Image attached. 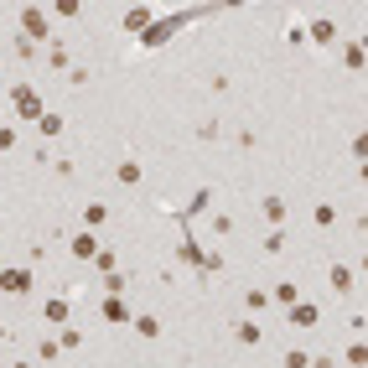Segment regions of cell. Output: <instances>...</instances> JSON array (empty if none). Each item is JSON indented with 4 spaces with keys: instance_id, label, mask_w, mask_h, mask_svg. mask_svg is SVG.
Here are the masks:
<instances>
[{
    "instance_id": "cell-1",
    "label": "cell",
    "mask_w": 368,
    "mask_h": 368,
    "mask_svg": "<svg viewBox=\"0 0 368 368\" xmlns=\"http://www.w3.org/2000/svg\"><path fill=\"white\" fill-rule=\"evenodd\" d=\"M203 16H213V11H177V16H156L151 21V32H140V52H156V47H166V42H172V36L182 32V26H187V21H203Z\"/></svg>"
},
{
    "instance_id": "cell-2",
    "label": "cell",
    "mask_w": 368,
    "mask_h": 368,
    "mask_svg": "<svg viewBox=\"0 0 368 368\" xmlns=\"http://www.w3.org/2000/svg\"><path fill=\"white\" fill-rule=\"evenodd\" d=\"M16 21H21V36H26V42H52V21H47V11L42 6H21L16 11Z\"/></svg>"
},
{
    "instance_id": "cell-3",
    "label": "cell",
    "mask_w": 368,
    "mask_h": 368,
    "mask_svg": "<svg viewBox=\"0 0 368 368\" xmlns=\"http://www.w3.org/2000/svg\"><path fill=\"white\" fill-rule=\"evenodd\" d=\"M32 265H6V270H0V291H6V296H26V291H32Z\"/></svg>"
},
{
    "instance_id": "cell-4",
    "label": "cell",
    "mask_w": 368,
    "mask_h": 368,
    "mask_svg": "<svg viewBox=\"0 0 368 368\" xmlns=\"http://www.w3.org/2000/svg\"><path fill=\"white\" fill-rule=\"evenodd\" d=\"M99 317L109 322V327H130L135 322V306H130L125 296H104V306H99Z\"/></svg>"
},
{
    "instance_id": "cell-5",
    "label": "cell",
    "mask_w": 368,
    "mask_h": 368,
    "mask_svg": "<svg viewBox=\"0 0 368 368\" xmlns=\"http://www.w3.org/2000/svg\"><path fill=\"white\" fill-rule=\"evenodd\" d=\"M259 207H265V218H270V229H285L291 223V203H285L280 192H270V197H259Z\"/></svg>"
},
{
    "instance_id": "cell-6",
    "label": "cell",
    "mask_w": 368,
    "mask_h": 368,
    "mask_svg": "<svg viewBox=\"0 0 368 368\" xmlns=\"http://www.w3.org/2000/svg\"><path fill=\"white\" fill-rule=\"evenodd\" d=\"M306 42L322 47V52H332V47H337V21H311V26H306Z\"/></svg>"
},
{
    "instance_id": "cell-7",
    "label": "cell",
    "mask_w": 368,
    "mask_h": 368,
    "mask_svg": "<svg viewBox=\"0 0 368 368\" xmlns=\"http://www.w3.org/2000/svg\"><path fill=\"white\" fill-rule=\"evenodd\" d=\"M151 21H156V11H151V6H130L120 26H125V36H140V32H151Z\"/></svg>"
},
{
    "instance_id": "cell-8",
    "label": "cell",
    "mask_w": 368,
    "mask_h": 368,
    "mask_svg": "<svg viewBox=\"0 0 368 368\" xmlns=\"http://www.w3.org/2000/svg\"><path fill=\"white\" fill-rule=\"evenodd\" d=\"M203 213H213V187H197V192H192V203L182 207L177 218H187V223H192V218H203Z\"/></svg>"
},
{
    "instance_id": "cell-9",
    "label": "cell",
    "mask_w": 368,
    "mask_h": 368,
    "mask_svg": "<svg viewBox=\"0 0 368 368\" xmlns=\"http://www.w3.org/2000/svg\"><path fill=\"white\" fill-rule=\"evenodd\" d=\"M327 285H332L337 296H348L353 285H358V270H353V265H332V270H327Z\"/></svg>"
},
{
    "instance_id": "cell-10",
    "label": "cell",
    "mask_w": 368,
    "mask_h": 368,
    "mask_svg": "<svg viewBox=\"0 0 368 368\" xmlns=\"http://www.w3.org/2000/svg\"><path fill=\"white\" fill-rule=\"evenodd\" d=\"M68 254H73V259H94V254H99V239H94L88 229H78L73 244H68Z\"/></svg>"
},
{
    "instance_id": "cell-11",
    "label": "cell",
    "mask_w": 368,
    "mask_h": 368,
    "mask_svg": "<svg viewBox=\"0 0 368 368\" xmlns=\"http://www.w3.org/2000/svg\"><path fill=\"white\" fill-rule=\"evenodd\" d=\"M233 343L259 348V343H265V327H259V322H233Z\"/></svg>"
},
{
    "instance_id": "cell-12",
    "label": "cell",
    "mask_w": 368,
    "mask_h": 368,
    "mask_svg": "<svg viewBox=\"0 0 368 368\" xmlns=\"http://www.w3.org/2000/svg\"><path fill=\"white\" fill-rule=\"evenodd\" d=\"M114 182H120V187H140V182H146V166L140 161H120L114 166Z\"/></svg>"
},
{
    "instance_id": "cell-13",
    "label": "cell",
    "mask_w": 368,
    "mask_h": 368,
    "mask_svg": "<svg viewBox=\"0 0 368 368\" xmlns=\"http://www.w3.org/2000/svg\"><path fill=\"white\" fill-rule=\"evenodd\" d=\"M285 311H291V327H317L322 322V311L311 306V301H296V306H285Z\"/></svg>"
},
{
    "instance_id": "cell-14",
    "label": "cell",
    "mask_w": 368,
    "mask_h": 368,
    "mask_svg": "<svg viewBox=\"0 0 368 368\" xmlns=\"http://www.w3.org/2000/svg\"><path fill=\"white\" fill-rule=\"evenodd\" d=\"M130 327H135V337H146V343H156V337H161V322H156L151 311H135V322H130Z\"/></svg>"
},
{
    "instance_id": "cell-15",
    "label": "cell",
    "mask_w": 368,
    "mask_h": 368,
    "mask_svg": "<svg viewBox=\"0 0 368 368\" xmlns=\"http://www.w3.org/2000/svg\"><path fill=\"white\" fill-rule=\"evenodd\" d=\"M42 317H47L52 327H68V296H52L47 306H42Z\"/></svg>"
},
{
    "instance_id": "cell-16",
    "label": "cell",
    "mask_w": 368,
    "mask_h": 368,
    "mask_svg": "<svg viewBox=\"0 0 368 368\" xmlns=\"http://www.w3.org/2000/svg\"><path fill=\"white\" fill-rule=\"evenodd\" d=\"M192 135H197V140H203V146H213V140H223V120H218V114H207V120H203V125H197V130H192Z\"/></svg>"
},
{
    "instance_id": "cell-17",
    "label": "cell",
    "mask_w": 368,
    "mask_h": 368,
    "mask_svg": "<svg viewBox=\"0 0 368 368\" xmlns=\"http://www.w3.org/2000/svg\"><path fill=\"white\" fill-rule=\"evenodd\" d=\"M36 135H62V130H68V120H62V114H36Z\"/></svg>"
},
{
    "instance_id": "cell-18",
    "label": "cell",
    "mask_w": 368,
    "mask_h": 368,
    "mask_svg": "<svg viewBox=\"0 0 368 368\" xmlns=\"http://www.w3.org/2000/svg\"><path fill=\"white\" fill-rule=\"evenodd\" d=\"M270 301H275V306H296V301H301V291H296L291 280H280V285L270 291Z\"/></svg>"
},
{
    "instance_id": "cell-19",
    "label": "cell",
    "mask_w": 368,
    "mask_h": 368,
    "mask_svg": "<svg viewBox=\"0 0 368 368\" xmlns=\"http://www.w3.org/2000/svg\"><path fill=\"white\" fill-rule=\"evenodd\" d=\"M285 244H291V233H285V229H270L259 249H265V254H285Z\"/></svg>"
},
{
    "instance_id": "cell-20",
    "label": "cell",
    "mask_w": 368,
    "mask_h": 368,
    "mask_svg": "<svg viewBox=\"0 0 368 368\" xmlns=\"http://www.w3.org/2000/svg\"><path fill=\"white\" fill-rule=\"evenodd\" d=\"M104 218H109V207H104V203H83V229H88V233H94Z\"/></svg>"
},
{
    "instance_id": "cell-21",
    "label": "cell",
    "mask_w": 368,
    "mask_h": 368,
    "mask_svg": "<svg viewBox=\"0 0 368 368\" xmlns=\"http://www.w3.org/2000/svg\"><path fill=\"white\" fill-rule=\"evenodd\" d=\"M36 358H42V363H57V358H62L57 337H36Z\"/></svg>"
},
{
    "instance_id": "cell-22",
    "label": "cell",
    "mask_w": 368,
    "mask_h": 368,
    "mask_svg": "<svg viewBox=\"0 0 368 368\" xmlns=\"http://www.w3.org/2000/svg\"><path fill=\"white\" fill-rule=\"evenodd\" d=\"M57 348L62 353H78V348H83V332H78V327H62V332H57Z\"/></svg>"
},
{
    "instance_id": "cell-23",
    "label": "cell",
    "mask_w": 368,
    "mask_h": 368,
    "mask_svg": "<svg viewBox=\"0 0 368 368\" xmlns=\"http://www.w3.org/2000/svg\"><path fill=\"white\" fill-rule=\"evenodd\" d=\"M244 306H249V311H265V306H270V291H259V285H249V291H244Z\"/></svg>"
},
{
    "instance_id": "cell-24",
    "label": "cell",
    "mask_w": 368,
    "mask_h": 368,
    "mask_svg": "<svg viewBox=\"0 0 368 368\" xmlns=\"http://www.w3.org/2000/svg\"><path fill=\"white\" fill-rule=\"evenodd\" d=\"M311 223H317V229H332V223H337V207H332V203H317V213H311Z\"/></svg>"
},
{
    "instance_id": "cell-25",
    "label": "cell",
    "mask_w": 368,
    "mask_h": 368,
    "mask_svg": "<svg viewBox=\"0 0 368 368\" xmlns=\"http://www.w3.org/2000/svg\"><path fill=\"white\" fill-rule=\"evenodd\" d=\"M47 62H52V68H68V47H62L57 36H52V42H47Z\"/></svg>"
},
{
    "instance_id": "cell-26",
    "label": "cell",
    "mask_w": 368,
    "mask_h": 368,
    "mask_svg": "<svg viewBox=\"0 0 368 368\" xmlns=\"http://www.w3.org/2000/svg\"><path fill=\"white\" fill-rule=\"evenodd\" d=\"M125 285H130V280H125L120 270H109V275H104V296H125Z\"/></svg>"
},
{
    "instance_id": "cell-27",
    "label": "cell",
    "mask_w": 368,
    "mask_h": 368,
    "mask_svg": "<svg viewBox=\"0 0 368 368\" xmlns=\"http://www.w3.org/2000/svg\"><path fill=\"white\" fill-rule=\"evenodd\" d=\"M114 265H120V254H114V249H99V254H94V270H99V275H109Z\"/></svg>"
},
{
    "instance_id": "cell-28",
    "label": "cell",
    "mask_w": 368,
    "mask_h": 368,
    "mask_svg": "<svg viewBox=\"0 0 368 368\" xmlns=\"http://www.w3.org/2000/svg\"><path fill=\"white\" fill-rule=\"evenodd\" d=\"M207 229L223 239V233H233V218H229V213H207Z\"/></svg>"
},
{
    "instance_id": "cell-29",
    "label": "cell",
    "mask_w": 368,
    "mask_h": 368,
    "mask_svg": "<svg viewBox=\"0 0 368 368\" xmlns=\"http://www.w3.org/2000/svg\"><path fill=\"white\" fill-rule=\"evenodd\" d=\"M343 62H348L353 73H358V68H363V47H358V42H348V47H343Z\"/></svg>"
},
{
    "instance_id": "cell-30",
    "label": "cell",
    "mask_w": 368,
    "mask_h": 368,
    "mask_svg": "<svg viewBox=\"0 0 368 368\" xmlns=\"http://www.w3.org/2000/svg\"><path fill=\"white\" fill-rule=\"evenodd\" d=\"M47 166H52V172H57V177H73V172H78V166L68 161V156H52V161H47Z\"/></svg>"
},
{
    "instance_id": "cell-31",
    "label": "cell",
    "mask_w": 368,
    "mask_h": 368,
    "mask_svg": "<svg viewBox=\"0 0 368 368\" xmlns=\"http://www.w3.org/2000/svg\"><path fill=\"white\" fill-rule=\"evenodd\" d=\"M306 363H311V353H301V348L285 353V368H306Z\"/></svg>"
},
{
    "instance_id": "cell-32",
    "label": "cell",
    "mask_w": 368,
    "mask_h": 368,
    "mask_svg": "<svg viewBox=\"0 0 368 368\" xmlns=\"http://www.w3.org/2000/svg\"><path fill=\"white\" fill-rule=\"evenodd\" d=\"M348 363H353V368H363V363H368V348H363V343H353V348H348Z\"/></svg>"
},
{
    "instance_id": "cell-33",
    "label": "cell",
    "mask_w": 368,
    "mask_h": 368,
    "mask_svg": "<svg viewBox=\"0 0 368 368\" xmlns=\"http://www.w3.org/2000/svg\"><path fill=\"white\" fill-rule=\"evenodd\" d=\"M88 78H94V73H88V68H68V83H73V88H83Z\"/></svg>"
},
{
    "instance_id": "cell-34",
    "label": "cell",
    "mask_w": 368,
    "mask_h": 368,
    "mask_svg": "<svg viewBox=\"0 0 368 368\" xmlns=\"http://www.w3.org/2000/svg\"><path fill=\"white\" fill-rule=\"evenodd\" d=\"M0 151H16V130L11 125H0Z\"/></svg>"
},
{
    "instance_id": "cell-35",
    "label": "cell",
    "mask_w": 368,
    "mask_h": 368,
    "mask_svg": "<svg viewBox=\"0 0 368 368\" xmlns=\"http://www.w3.org/2000/svg\"><path fill=\"white\" fill-rule=\"evenodd\" d=\"M306 368H332V353H317V358H311Z\"/></svg>"
},
{
    "instance_id": "cell-36",
    "label": "cell",
    "mask_w": 368,
    "mask_h": 368,
    "mask_svg": "<svg viewBox=\"0 0 368 368\" xmlns=\"http://www.w3.org/2000/svg\"><path fill=\"white\" fill-rule=\"evenodd\" d=\"M11 368H36V363H11Z\"/></svg>"
}]
</instances>
